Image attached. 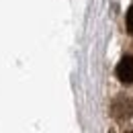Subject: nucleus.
<instances>
[{
    "mask_svg": "<svg viewBox=\"0 0 133 133\" xmlns=\"http://www.w3.org/2000/svg\"><path fill=\"white\" fill-rule=\"evenodd\" d=\"M115 74L123 84H133V57L131 55L121 57V62L117 64Z\"/></svg>",
    "mask_w": 133,
    "mask_h": 133,
    "instance_id": "f257e3e1",
    "label": "nucleus"
},
{
    "mask_svg": "<svg viewBox=\"0 0 133 133\" xmlns=\"http://www.w3.org/2000/svg\"><path fill=\"white\" fill-rule=\"evenodd\" d=\"M125 27H127V31L133 35V4L129 6V10H127V15H125Z\"/></svg>",
    "mask_w": 133,
    "mask_h": 133,
    "instance_id": "f03ea898",
    "label": "nucleus"
},
{
    "mask_svg": "<svg viewBox=\"0 0 133 133\" xmlns=\"http://www.w3.org/2000/svg\"><path fill=\"white\" fill-rule=\"evenodd\" d=\"M123 133H133V127H131V129H127V131H123Z\"/></svg>",
    "mask_w": 133,
    "mask_h": 133,
    "instance_id": "7ed1b4c3",
    "label": "nucleus"
}]
</instances>
